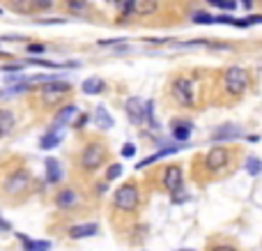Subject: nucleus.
<instances>
[{
    "instance_id": "obj_8",
    "label": "nucleus",
    "mask_w": 262,
    "mask_h": 251,
    "mask_svg": "<svg viewBox=\"0 0 262 251\" xmlns=\"http://www.w3.org/2000/svg\"><path fill=\"white\" fill-rule=\"evenodd\" d=\"M161 185H164V189L168 191V194H177V191H182L184 173H182L180 166L175 164V166H168V169L161 171Z\"/></svg>"
},
{
    "instance_id": "obj_13",
    "label": "nucleus",
    "mask_w": 262,
    "mask_h": 251,
    "mask_svg": "<svg viewBox=\"0 0 262 251\" xmlns=\"http://www.w3.org/2000/svg\"><path fill=\"white\" fill-rule=\"evenodd\" d=\"M92 235H97V224H78L69 228V237H74V240L92 237Z\"/></svg>"
},
{
    "instance_id": "obj_29",
    "label": "nucleus",
    "mask_w": 262,
    "mask_h": 251,
    "mask_svg": "<svg viewBox=\"0 0 262 251\" xmlns=\"http://www.w3.org/2000/svg\"><path fill=\"white\" fill-rule=\"evenodd\" d=\"M69 10L71 12H83L85 5H83V0H69Z\"/></svg>"
},
{
    "instance_id": "obj_18",
    "label": "nucleus",
    "mask_w": 262,
    "mask_h": 251,
    "mask_svg": "<svg viewBox=\"0 0 262 251\" xmlns=\"http://www.w3.org/2000/svg\"><path fill=\"white\" fill-rule=\"evenodd\" d=\"M19 240L23 242V251H49L51 249L49 240H30L26 235H19Z\"/></svg>"
},
{
    "instance_id": "obj_16",
    "label": "nucleus",
    "mask_w": 262,
    "mask_h": 251,
    "mask_svg": "<svg viewBox=\"0 0 262 251\" xmlns=\"http://www.w3.org/2000/svg\"><path fill=\"white\" fill-rule=\"evenodd\" d=\"M46 180L53 182V185L62 180V166L58 164V159H53V157L46 159Z\"/></svg>"
},
{
    "instance_id": "obj_11",
    "label": "nucleus",
    "mask_w": 262,
    "mask_h": 251,
    "mask_svg": "<svg viewBox=\"0 0 262 251\" xmlns=\"http://www.w3.org/2000/svg\"><path fill=\"white\" fill-rule=\"evenodd\" d=\"M239 136H241V129L237 125H223L212 134L214 141H232V138H239Z\"/></svg>"
},
{
    "instance_id": "obj_35",
    "label": "nucleus",
    "mask_w": 262,
    "mask_h": 251,
    "mask_svg": "<svg viewBox=\"0 0 262 251\" xmlns=\"http://www.w3.org/2000/svg\"><path fill=\"white\" fill-rule=\"evenodd\" d=\"M180 251H191V249H180Z\"/></svg>"
},
{
    "instance_id": "obj_5",
    "label": "nucleus",
    "mask_w": 262,
    "mask_h": 251,
    "mask_svg": "<svg viewBox=\"0 0 262 251\" xmlns=\"http://www.w3.org/2000/svg\"><path fill=\"white\" fill-rule=\"evenodd\" d=\"M170 97L180 106H193L196 104V90H193V78L177 76L170 83Z\"/></svg>"
},
{
    "instance_id": "obj_12",
    "label": "nucleus",
    "mask_w": 262,
    "mask_h": 251,
    "mask_svg": "<svg viewBox=\"0 0 262 251\" xmlns=\"http://www.w3.org/2000/svg\"><path fill=\"white\" fill-rule=\"evenodd\" d=\"M14 125H17V118H14V113L7 109H0V138L3 136H10L12 129H14Z\"/></svg>"
},
{
    "instance_id": "obj_28",
    "label": "nucleus",
    "mask_w": 262,
    "mask_h": 251,
    "mask_svg": "<svg viewBox=\"0 0 262 251\" xmlns=\"http://www.w3.org/2000/svg\"><path fill=\"white\" fill-rule=\"evenodd\" d=\"M28 0H12V7L17 12H28V5H26Z\"/></svg>"
},
{
    "instance_id": "obj_36",
    "label": "nucleus",
    "mask_w": 262,
    "mask_h": 251,
    "mask_svg": "<svg viewBox=\"0 0 262 251\" xmlns=\"http://www.w3.org/2000/svg\"><path fill=\"white\" fill-rule=\"evenodd\" d=\"M0 14H3V10H0Z\"/></svg>"
},
{
    "instance_id": "obj_33",
    "label": "nucleus",
    "mask_w": 262,
    "mask_h": 251,
    "mask_svg": "<svg viewBox=\"0 0 262 251\" xmlns=\"http://www.w3.org/2000/svg\"><path fill=\"white\" fill-rule=\"evenodd\" d=\"M0 230H10V224H7L5 219H0Z\"/></svg>"
},
{
    "instance_id": "obj_3",
    "label": "nucleus",
    "mask_w": 262,
    "mask_h": 251,
    "mask_svg": "<svg viewBox=\"0 0 262 251\" xmlns=\"http://www.w3.org/2000/svg\"><path fill=\"white\" fill-rule=\"evenodd\" d=\"M113 205H115V210H120V212H134V210L141 205V191H138V187L134 185V182L122 185L120 189L115 191Z\"/></svg>"
},
{
    "instance_id": "obj_30",
    "label": "nucleus",
    "mask_w": 262,
    "mask_h": 251,
    "mask_svg": "<svg viewBox=\"0 0 262 251\" xmlns=\"http://www.w3.org/2000/svg\"><path fill=\"white\" fill-rule=\"evenodd\" d=\"M44 49H46L44 44H30V46H28V51H30V53H44Z\"/></svg>"
},
{
    "instance_id": "obj_19",
    "label": "nucleus",
    "mask_w": 262,
    "mask_h": 251,
    "mask_svg": "<svg viewBox=\"0 0 262 251\" xmlns=\"http://www.w3.org/2000/svg\"><path fill=\"white\" fill-rule=\"evenodd\" d=\"M94 125L104 131L113 127V118H110V113L106 111V106H97V111H94Z\"/></svg>"
},
{
    "instance_id": "obj_32",
    "label": "nucleus",
    "mask_w": 262,
    "mask_h": 251,
    "mask_svg": "<svg viewBox=\"0 0 262 251\" xmlns=\"http://www.w3.org/2000/svg\"><path fill=\"white\" fill-rule=\"evenodd\" d=\"M246 21V28L248 26H253V23H262V17H248V19H244Z\"/></svg>"
},
{
    "instance_id": "obj_27",
    "label": "nucleus",
    "mask_w": 262,
    "mask_h": 251,
    "mask_svg": "<svg viewBox=\"0 0 262 251\" xmlns=\"http://www.w3.org/2000/svg\"><path fill=\"white\" fill-rule=\"evenodd\" d=\"M33 5H35V7H39V10H51L53 0H33Z\"/></svg>"
},
{
    "instance_id": "obj_21",
    "label": "nucleus",
    "mask_w": 262,
    "mask_h": 251,
    "mask_svg": "<svg viewBox=\"0 0 262 251\" xmlns=\"http://www.w3.org/2000/svg\"><path fill=\"white\" fill-rule=\"evenodd\" d=\"M60 134H55V131H49V134H46V136L42 138V141H39V147H42V150H53V147H58V143H60Z\"/></svg>"
},
{
    "instance_id": "obj_31",
    "label": "nucleus",
    "mask_w": 262,
    "mask_h": 251,
    "mask_svg": "<svg viewBox=\"0 0 262 251\" xmlns=\"http://www.w3.org/2000/svg\"><path fill=\"white\" fill-rule=\"evenodd\" d=\"M209 251H237V249L230 244H221V246H209Z\"/></svg>"
},
{
    "instance_id": "obj_15",
    "label": "nucleus",
    "mask_w": 262,
    "mask_h": 251,
    "mask_svg": "<svg viewBox=\"0 0 262 251\" xmlns=\"http://www.w3.org/2000/svg\"><path fill=\"white\" fill-rule=\"evenodd\" d=\"M76 113H78V109L76 106H62L58 113H55V127H65V125H69L71 122V118H76Z\"/></svg>"
},
{
    "instance_id": "obj_10",
    "label": "nucleus",
    "mask_w": 262,
    "mask_h": 251,
    "mask_svg": "<svg viewBox=\"0 0 262 251\" xmlns=\"http://www.w3.org/2000/svg\"><path fill=\"white\" fill-rule=\"evenodd\" d=\"M126 115H129V120L134 122V125H141L143 118H145V106H143V102L138 97H131L126 99Z\"/></svg>"
},
{
    "instance_id": "obj_2",
    "label": "nucleus",
    "mask_w": 262,
    "mask_h": 251,
    "mask_svg": "<svg viewBox=\"0 0 262 251\" xmlns=\"http://www.w3.org/2000/svg\"><path fill=\"white\" fill-rule=\"evenodd\" d=\"M106 154H108V150H106L104 143L99 141H90L85 147L81 150V157H78V164H81L83 171H87V173H92V171H97L99 166L106 161Z\"/></svg>"
},
{
    "instance_id": "obj_6",
    "label": "nucleus",
    "mask_w": 262,
    "mask_h": 251,
    "mask_svg": "<svg viewBox=\"0 0 262 251\" xmlns=\"http://www.w3.org/2000/svg\"><path fill=\"white\" fill-rule=\"evenodd\" d=\"M28 187H30V173L28 171H14L3 182V191H5L7 196H19V194L28 191Z\"/></svg>"
},
{
    "instance_id": "obj_4",
    "label": "nucleus",
    "mask_w": 262,
    "mask_h": 251,
    "mask_svg": "<svg viewBox=\"0 0 262 251\" xmlns=\"http://www.w3.org/2000/svg\"><path fill=\"white\" fill-rule=\"evenodd\" d=\"M69 93H71V83L46 78V81H42L39 97H42V104H44V106H53V104H58L60 99H65Z\"/></svg>"
},
{
    "instance_id": "obj_9",
    "label": "nucleus",
    "mask_w": 262,
    "mask_h": 251,
    "mask_svg": "<svg viewBox=\"0 0 262 251\" xmlns=\"http://www.w3.org/2000/svg\"><path fill=\"white\" fill-rule=\"evenodd\" d=\"M159 10V0H129L126 14H138V17H150ZM124 14V17H126Z\"/></svg>"
},
{
    "instance_id": "obj_23",
    "label": "nucleus",
    "mask_w": 262,
    "mask_h": 251,
    "mask_svg": "<svg viewBox=\"0 0 262 251\" xmlns=\"http://www.w3.org/2000/svg\"><path fill=\"white\" fill-rule=\"evenodd\" d=\"M212 5H216V7H221V10H225V12H235L237 10V3L235 0H209Z\"/></svg>"
},
{
    "instance_id": "obj_22",
    "label": "nucleus",
    "mask_w": 262,
    "mask_h": 251,
    "mask_svg": "<svg viewBox=\"0 0 262 251\" xmlns=\"http://www.w3.org/2000/svg\"><path fill=\"white\" fill-rule=\"evenodd\" d=\"M246 171H248V173H251V175L262 173V161H260V159H257V157H253V154H251V157L246 159Z\"/></svg>"
},
{
    "instance_id": "obj_1",
    "label": "nucleus",
    "mask_w": 262,
    "mask_h": 251,
    "mask_svg": "<svg viewBox=\"0 0 262 251\" xmlns=\"http://www.w3.org/2000/svg\"><path fill=\"white\" fill-rule=\"evenodd\" d=\"M248 83H251V76L244 67H228L223 74V88L230 97H241V95L248 90Z\"/></svg>"
},
{
    "instance_id": "obj_34",
    "label": "nucleus",
    "mask_w": 262,
    "mask_h": 251,
    "mask_svg": "<svg viewBox=\"0 0 262 251\" xmlns=\"http://www.w3.org/2000/svg\"><path fill=\"white\" fill-rule=\"evenodd\" d=\"M241 3H244V7H246V10H251V0H241Z\"/></svg>"
},
{
    "instance_id": "obj_7",
    "label": "nucleus",
    "mask_w": 262,
    "mask_h": 251,
    "mask_svg": "<svg viewBox=\"0 0 262 251\" xmlns=\"http://www.w3.org/2000/svg\"><path fill=\"white\" fill-rule=\"evenodd\" d=\"M230 150L223 145H218V147H212L207 152V157H205V169L209 171V173H218V171H223L225 166H228L230 161Z\"/></svg>"
},
{
    "instance_id": "obj_26",
    "label": "nucleus",
    "mask_w": 262,
    "mask_h": 251,
    "mask_svg": "<svg viewBox=\"0 0 262 251\" xmlns=\"http://www.w3.org/2000/svg\"><path fill=\"white\" fill-rule=\"evenodd\" d=\"M134 154H136V145H134V143H124V145H122V157L131 159Z\"/></svg>"
},
{
    "instance_id": "obj_14",
    "label": "nucleus",
    "mask_w": 262,
    "mask_h": 251,
    "mask_svg": "<svg viewBox=\"0 0 262 251\" xmlns=\"http://www.w3.org/2000/svg\"><path fill=\"white\" fill-rule=\"evenodd\" d=\"M55 205L60 210H69L76 205V191L74 189H62L58 196H55Z\"/></svg>"
},
{
    "instance_id": "obj_17",
    "label": "nucleus",
    "mask_w": 262,
    "mask_h": 251,
    "mask_svg": "<svg viewBox=\"0 0 262 251\" xmlns=\"http://www.w3.org/2000/svg\"><path fill=\"white\" fill-rule=\"evenodd\" d=\"M191 131H193L191 122L180 120L173 125V138H177V141H189V138H191Z\"/></svg>"
},
{
    "instance_id": "obj_20",
    "label": "nucleus",
    "mask_w": 262,
    "mask_h": 251,
    "mask_svg": "<svg viewBox=\"0 0 262 251\" xmlns=\"http://www.w3.org/2000/svg\"><path fill=\"white\" fill-rule=\"evenodd\" d=\"M104 81L101 78H85L83 81V86H81V90L85 95H99V93H104Z\"/></svg>"
},
{
    "instance_id": "obj_25",
    "label": "nucleus",
    "mask_w": 262,
    "mask_h": 251,
    "mask_svg": "<svg viewBox=\"0 0 262 251\" xmlns=\"http://www.w3.org/2000/svg\"><path fill=\"white\" fill-rule=\"evenodd\" d=\"M120 173H122V166H120V164L108 166V173H106V180H115V178H120Z\"/></svg>"
},
{
    "instance_id": "obj_24",
    "label": "nucleus",
    "mask_w": 262,
    "mask_h": 251,
    "mask_svg": "<svg viewBox=\"0 0 262 251\" xmlns=\"http://www.w3.org/2000/svg\"><path fill=\"white\" fill-rule=\"evenodd\" d=\"M193 21L196 23H216V17H212L207 12H198V14H193Z\"/></svg>"
}]
</instances>
